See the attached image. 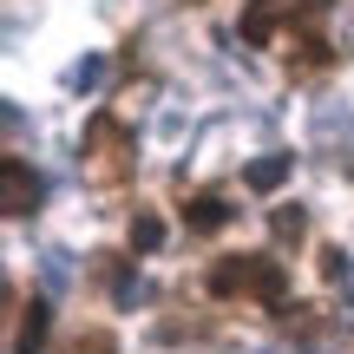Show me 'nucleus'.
Here are the masks:
<instances>
[{"label":"nucleus","instance_id":"obj_13","mask_svg":"<svg viewBox=\"0 0 354 354\" xmlns=\"http://www.w3.org/2000/svg\"><path fill=\"white\" fill-rule=\"evenodd\" d=\"M322 276L328 282H354V256L348 250H322Z\"/></svg>","mask_w":354,"mask_h":354},{"label":"nucleus","instance_id":"obj_11","mask_svg":"<svg viewBox=\"0 0 354 354\" xmlns=\"http://www.w3.org/2000/svg\"><path fill=\"white\" fill-rule=\"evenodd\" d=\"M112 295H118V308H131V302L145 295V282H138V269H131V263H118V269H112Z\"/></svg>","mask_w":354,"mask_h":354},{"label":"nucleus","instance_id":"obj_9","mask_svg":"<svg viewBox=\"0 0 354 354\" xmlns=\"http://www.w3.org/2000/svg\"><path fill=\"white\" fill-rule=\"evenodd\" d=\"M99 79H105V53H86V59H79L73 73H66V86H73V92H92Z\"/></svg>","mask_w":354,"mask_h":354},{"label":"nucleus","instance_id":"obj_4","mask_svg":"<svg viewBox=\"0 0 354 354\" xmlns=\"http://www.w3.org/2000/svg\"><path fill=\"white\" fill-rule=\"evenodd\" d=\"M230 216H236V203H230V197H216V190H203V197H190V203H184V223L197 230V236H216Z\"/></svg>","mask_w":354,"mask_h":354},{"label":"nucleus","instance_id":"obj_5","mask_svg":"<svg viewBox=\"0 0 354 354\" xmlns=\"http://www.w3.org/2000/svg\"><path fill=\"white\" fill-rule=\"evenodd\" d=\"M46 322H53V308H46V302L26 308L20 328H13V354H39V342H46Z\"/></svg>","mask_w":354,"mask_h":354},{"label":"nucleus","instance_id":"obj_2","mask_svg":"<svg viewBox=\"0 0 354 354\" xmlns=\"http://www.w3.org/2000/svg\"><path fill=\"white\" fill-rule=\"evenodd\" d=\"M0 197H7V216H33L39 210V177L26 158H7L0 165Z\"/></svg>","mask_w":354,"mask_h":354},{"label":"nucleus","instance_id":"obj_8","mask_svg":"<svg viewBox=\"0 0 354 354\" xmlns=\"http://www.w3.org/2000/svg\"><path fill=\"white\" fill-rule=\"evenodd\" d=\"M315 138H354V112L348 105H315Z\"/></svg>","mask_w":354,"mask_h":354},{"label":"nucleus","instance_id":"obj_12","mask_svg":"<svg viewBox=\"0 0 354 354\" xmlns=\"http://www.w3.org/2000/svg\"><path fill=\"white\" fill-rule=\"evenodd\" d=\"M302 230H308V210H302V203H282V210H276V236H282V243H295Z\"/></svg>","mask_w":354,"mask_h":354},{"label":"nucleus","instance_id":"obj_15","mask_svg":"<svg viewBox=\"0 0 354 354\" xmlns=\"http://www.w3.org/2000/svg\"><path fill=\"white\" fill-rule=\"evenodd\" d=\"M302 7H328V0H302Z\"/></svg>","mask_w":354,"mask_h":354},{"label":"nucleus","instance_id":"obj_1","mask_svg":"<svg viewBox=\"0 0 354 354\" xmlns=\"http://www.w3.org/2000/svg\"><path fill=\"white\" fill-rule=\"evenodd\" d=\"M210 295H256V302L282 308L289 302V276H282L276 256H223L210 269Z\"/></svg>","mask_w":354,"mask_h":354},{"label":"nucleus","instance_id":"obj_3","mask_svg":"<svg viewBox=\"0 0 354 354\" xmlns=\"http://www.w3.org/2000/svg\"><path fill=\"white\" fill-rule=\"evenodd\" d=\"M276 26H282V7H276V0H243V20H236V39H243V46H269Z\"/></svg>","mask_w":354,"mask_h":354},{"label":"nucleus","instance_id":"obj_10","mask_svg":"<svg viewBox=\"0 0 354 354\" xmlns=\"http://www.w3.org/2000/svg\"><path fill=\"white\" fill-rule=\"evenodd\" d=\"M158 243H165V223H158L151 210H138L131 216V250H158Z\"/></svg>","mask_w":354,"mask_h":354},{"label":"nucleus","instance_id":"obj_6","mask_svg":"<svg viewBox=\"0 0 354 354\" xmlns=\"http://www.w3.org/2000/svg\"><path fill=\"white\" fill-rule=\"evenodd\" d=\"M282 177H289V151H269V158H256V165L243 171V184L269 197V190H282Z\"/></svg>","mask_w":354,"mask_h":354},{"label":"nucleus","instance_id":"obj_7","mask_svg":"<svg viewBox=\"0 0 354 354\" xmlns=\"http://www.w3.org/2000/svg\"><path fill=\"white\" fill-rule=\"evenodd\" d=\"M39 276H46V295L73 289V250H39Z\"/></svg>","mask_w":354,"mask_h":354},{"label":"nucleus","instance_id":"obj_14","mask_svg":"<svg viewBox=\"0 0 354 354\" xmlns=\"http://www.w3.org/2000/svg\"><path fill=\"white\" fill-rule=\"evenodd\" d=\"M73 354H112V335H79Z\"/></svg>","mask_w":354,"mask_h":354}]
</instances>
